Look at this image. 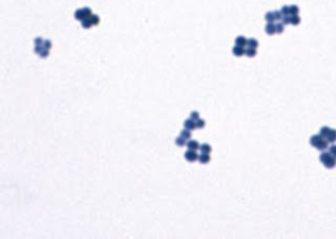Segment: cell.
<instances>
[{"label":"cell","mask_w":336,"mask_h":239,"mask_svg":"<svg viewBox=\"0 0 336 239\" xmlns=\"http://www.w3.org/2000/svg\"><path fill=\"white\" fill-rule=\"evenodd\" d=\"M247 42L248 40L244 36H238V38L235 39V45L242 46V47H245L247 45Z\"/></svg>","instance_id":"8"},{"label":"cell","mask_w":336,"mask_h":239,"mask_svg":"<svg viewBox=\"0 0 336 239\" xmlns=\"http://www.w3.org/2000/svg\"><path fill=\"white\" fill-rule=\"evenodd\" d=\"M175 144H177L179 147H184L187 145V140L184 139L183 136H179V137L175 139Z\"/></svg>","instance_id":"14"},{"label":"cell","mask_w":336,"mask_h":239,"mask_svg":"<svg viewBox=\"0 0 336 239\" xmlns=\"http://www.w3.org/2000/svg\"><path fill=\"white\" fill-rule=\"evenodd\" d=\"M281 22H283L284 24H289L290 23V15L289 16H283V19H281Z\"/></svg>","instance_id":"31"},{"label":"cell","mask_w":336,"mask_h":239,"mask_svg":"<svg viewBox=\"0 0 336 239\" xmlns=\"http://www.w3.org/2000/svg\"><path fill=\"white\" fill-rule=\"evenodd\" d=\"M265 20L267 22H274L275 21V18H274V13L273 12H268L265 15Z\"/></svg>","instance_id":"18"},{"label":"cell","mask_w":336,"mask_h":239,"mask_svg":"<svg viewBox=\"0 0 336 239\" xmlns=\"http://www.w3.org/2000/svg\"><path fill=\"white\" fill-rule=\"evenodd\" d=\"M89 19H90L93 25H98V24L100 23V18H99V16H98V15H96V14L91 15V16L89 17Z\"/></svg>","instance_id":"20"},{"label":"cell","mask_w":336,"mask_h":239,"mask_svg":"<svg viewBox=\"0 0 336 239\" xmlns=\"http://www.w3.org/2000/svg\"><path fill=\"white\" fill-rule=\"evenodd\" d=\"M329 152L331 153L332 155H333L334 157L336 158V145H332V146L330 147V149H329Z\"/></svg>","instance_id":"29"},{"label":"cell","mask_w":336,"mask_h":239,"mask_svg":"<svg viewBox=\"0 0 336 239\" xmlns=\"http://www.w3.org/2000/svg\"><path fill=\"white\" fill-rule=\"evenodd\" d=\"M43 46L46 48V49H50V48H52V46H53V44H52V42H50V40H44Z\"/></svg>","instance_id":"30"},{"label":"cell","mask_w":336,"mask_h":239,"mask_svg":"<svg viewBox=\"0 0 336 239\" xmlns=\"http://www.w3.org/2000/svg\"><path fill=\"white\" fill-rule=\"evenodd\" d=\"M186 146H187L188 149H190V150H197V149H200L199 143H197V141H195V140H189V141L187 142V145H186Z\"/></svg>","instance_id":"10"},{"label":"cell","mask_w":336,"mask_h":239,"mask_svg":"<svg viewBox=\"0 0 336 239\" xmlns=\"http://www.w3.org/2000/svg\"><path fill=\"white\" fill-rule=\"evenodd\" d=\"M265 31H266V33L268 34V35H270V36L274 35V34L276 33V27H275L274 22H268V23L266 24Z\"/></svg>","instance_id":"5"},{"label":"cell","mask_w":336,"mask_h":239,"mask_svg":"<svg viewBox=\"0 0 336 239\" xmlns=\"http://www.w3.org/2000/svg\"><path fill=\"white\" fill-rule=\"evenodd\" d=\"M290 23L292 25H298L300 23V17L298 15H293L290 16Z\"/></svg>","instance_id":"16"},{"label":"cell","mask_w":336,"mask_h":239,"mask_svg":"<svg viewBox=\"0 0 336 239\" xmlns=\"http://www.w3.org/2000/svg\"><path fill=\"white\" fill-rule=\"evenodd\" d=\"M190 119H192L193 121H197L200 119V113L197 111H192L190 113Z\"/></svg>","instance_id":"27"},{"label":"cell","mask_w":336,"mask_h":239,"mask_svg":"<svg viewBox=\"0 0 336 239\" xmlns=\"http://www.w3.org/2000/svg\"><path fill=\"white\" fill-rule=\"evenodd\" d=\"M319 134L322 136H324L325 139L328 141V143H335L336 142V130L332 129L328 126H324L320 128V131H319Z\"/></svg>","instance_id":"3"},{"label":"cell","mask_w":336,"mask_h":239,"mask_svg":"<svg viewBox=\"0 0 336 239\" xmlns=\"http://www.w3.org/2000/svg\"><path fill=\"white\" fill-rule=\"evenodd\" d=\"M184 127L188 130H195L197 128V125H195V121H193L192 119H188L184 122Z\"/></svg>","instance_id":"7"},{"label":"cell","mask_w":336,"mask_h":239,"mask_svg":"<svg viewBox=\"0 0 336 239\" xmlns=\"http://www.w3.org/2000/svg\"><path fill=\"white\" fill-rule=\"evenodd\" d=\"M245 55L249 58H253L256 56V48H252V47H248L245 49Z\"/></svg>","instance_id":"12"},{"label":"cell","mask_w":336,"mask_h":239,"mask_svg":"<svg viewBox=\"0 0 336 239\" xmlns=\"http://www.w3.org/2000/svg\"><path fill=\"white\" fill-rule=\"evenodd\" d=\"M81 22H82V27H83V29H88L93 26V23H91V21H90L89 18H86V19H84L83 21H81Z\"/></svg>","instance_id":"19"},{"label":"cell","mask_w":336,"mask_h":239,"mask_svg":"<svg viewBox=\"0 0 336 239\" xmlns=\"http://www.w3.org/2000/svg\"><path fill=\"white\" fill-rule=\"evenodd\" d=\"M75 18L77 20H79V21H83L84 19H86V16L84 14L83 9H79V10H77L75 12Z\"/></svg>","instance_id":"11"},{"label":"cell","mask_w":336,"mask_h":239,"mask_svg":"<svg viewBox=\"0 0 336 239\" xmlns=\"http://www.w3.org/2000/svg\"><path fill=\"white\" fill-rule=\"evenodd\" d=\"M299 13V7L297 5L293 4V5H289V14L290 16H293V15H298Z\"/></svg>","instance_id":"13"},{"label":"cell","mask_w":336,"mask_h":239,"mask_svg":"<svg viewBox=\"0 0 336 239\" xmlns=\"http://www.w3.org/2000/svg\"><path fill=\"white\" fill-rule=\"evenodd\" d=\"M232 54L235 57H242V56L245 55V48L242 47V46L235 45L234 47L232 48Z\"/></svg>","instance_id":"6"},{"label":"cell","mask_w":336,"mask_h":239,"mask_svg":"<svg viewBox=\"0 0 336 239\" xmlns=\"http://www.w3.org/2000/svg\"><path fill=\"white\" fill-rule=\"evenodd\" d=\"M279 12L281 13V15H283V16H289V6L288 5H284L283 7H281V11H279Z\"/></svg>","instance_id":"25"},{"label":"cell","mask_w":336,"mask_h":239,"mask_svg":"<svg viewBox=\"0 0 336 239\" xmlns=\"http://www.w3.org/2000/svg\"><path fill=\"white\" fill-rule=\"evenodd\" d=\"M44 43V40L41 37H38V38L35 39V44H36V46H40V45H43Z\"/></svg>","instance_id":"28"},{"label":"cell","mask_w":336,"mask_h":239,"mask_svg":"<svg viewBox=\"0 0 336 239\" xmlns=\"http://www.w3.org/2000/svg\"><path fill=\"white\" fill-rule=\"evenodd\" d=\"M195 125H197V128H199V129H203V128L205 127V125H206V122H205V120L199 119L197 121H195Z\"/></svg>","instance_id":"23"},{"label":"cell","mask_w":336,"mask_h":239,"mask_svg":"<svg viewBox=\"0 0 336 239\" xmlns=\"http://www.w3.org/2000/svg\"><path fill=\"white\" fill-rule=\"evenodd\" d=\"M210 155H209L208 153H201V155H199V162L201 164H208L209 162H210Z\"/></svg>","instance_id":"9"},{"label":"cell","mask_w":336,"mask_h":239,"mask_svg":"<svg viewBox=\"0 0 336 239\" xmlns=\"http://www.w3.org/2000/svg\"><path fill=\"white\" fill-rule=\"evenodd\" d=\"M185 158L188 160V162H190V163H193V162H195V160H199V155H197V153L195 150H190V149H188V151H186L184 154Z\"/></svg>","instance_id":"4"},{"label":"cell","mask_w":336,"mask_h":239,"mask_svg":"<svg viewBox=\"0 0 336 239\" xmlns=\"http://www.w3.org/2000/svg\"><path fill=\"white\" fill-rule=\"evenodd\" d=\"M274 18H275V21H281L283 19V15L279 11H274Z\"/></svg>","instance_id":"26"},{"label":"cell","mask_w":336,"mask_h":239,"mask_svg":"<svg viewBox=\"0 0 336 239\" xmlns=\"http://www.w3.org/2000/svg\"><path fill=\"white\" fill-rule=\"evenodd\" d=\"M319 160L327 169H333L336 167V158L330 152H322L319 156Z\"/></svg>","instance_id":"2"},{"label":"cell","mask_w":336,"mask_h":239,"mask_svg":"<svg viewBox=\"0 0 336 239\" xmlns=\"http://www.w3.org/2000/svg\"><path fill=\"white\" fill-rule=\"evenodd\" d=\"M310 144L311 146L316 148L317 150L319 151H325L327 148H328V141L325 139L324 136H322L320 134H314L310 137Z\"/></svg>","instance_id":"1"},{"label":"cell","mask_w":336,"mask_h":239,"mask_svg":"<svg viewBox=\"0 0 336 239\" xmlns=\"http://www.w3.org/2000/svg\"><path fill=\"white\" fill-rule=\"evenodd\" d=\"M200 150H201L202 153H208L209 154V153L211 152L212 148H211L210 145H208V144H203V145L200 146Z\"/></svg>","instance_id":"15"},{"label":"cell","mask_w":336,"mask_h":239,"mask_svg":"<svg viewBox=\"0 0 336 239\" xmlns=\"http://www.w3.org/2000/svg\"><path fill=\"white\" fill-rule=\"evenodd\" d=\"M48 55H50V49H46L45 47H43V49L39 53V56H40L41 58H47Z\"/></svg>","instance_id":"24"},{"label":"cell","mask_w":336,"mask_h":239,"mask_svg":"<svg viewBox=\"0 0 336 239\" xmlns=\"http://www.w3.org/2000/svg\"><path fill=\"white\" fill-rule=\"evenodd\" d=\"M247 45H248V47L257 48V47H258V41H257L256 39H254V38H251V39H249V40H248Z\"/></svg>","instance_id":"17"},{"label":"cell","mask_w":336,"mask_h":239,"mask_svg":"<svg viewBox=\"0 0 336 239\" xmlns=\"http://www.w3.org/2000/svg\"><path fill=\"white\" fill-rule=\"evenodd\" d=\"M181 136H183V137L186 140H190V137H191V131L185 128L184 130L181 131Z\"/></svg>","instance_id":"21"},{"label":"cell","mask_w":336,"mask_h":239,"mask_svg":"<svg viewBox=\"0 0 336 239\" xmlns=\"http://www.w3.org/2000/svg\"><path fill=\"white\" fill-rule=\"evenodd\" d=\"M275 27H276V33L281 34L284 31V29H285V24H284L283 22H277V23L275 24Z\"/></svg>","instance_id":"22"}]
</instances>
